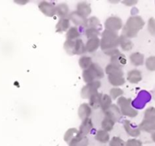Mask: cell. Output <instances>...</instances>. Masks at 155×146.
<instances>
[{"label":"cell","mask_w":155,"mask_h":146,"mask_svg":"<svg viewBox=\"0 0 155 146\" xmlns=\"http://www.w3.org/2000/svg\"><path fill=\"white\" fill-rule=\"evenodd\" d=\"M144 22L139 16H133L129 18L123 28V35L126 38H135L138 32L144 27Z\"/></svg>","instance_id":"1"},{"label":"cell","mask_w":155,"mask_h":146,"mask_svg":"<svg viewBox=\"0 0 155 146\" xmlns=\"http://www.w3.org/2000/svg\"><path fill=\"white\" fill-rule=\"evenodd\" d=\"M120 44V37L115 31L105 30L103 32L102 40L101 42V47L104 51L116 49Z\"/></svg>","instance_id":"2"},{"label":"cell","mask_w":155,"mask_h":146,"mask_svg":"<svg viewBox=\"0 0 155 146\" xmlns=\"http://www.w3.org/2000/svg\"><path fill=\"white\" fill-rule=\"evenodd\" d=\"M104 71L98 64L93 63L88 68L83 71V78L86 83L89 84L104 77Z\"/></svg>","instance_id":"3"},{"label":"cell","mask_w":155,"mask_h":146,"mask_svg":"<svg viewBox=\"0 0 155 146\" xmlns=\"http://www.w3.org/2000/svg\"><path fill=\"white\" fill-rule=\"evenodd\" d=\"M117 104L120 106V111L122 114L130 117H135L138 115V111L134 110L132 107V100L124 97H120L118 99Z\"/></svg>","instance_id":"4"},{"label":"cell","mask_w":155,"mask_h":146,"mask_svg":"<svg viewBox=\"0 0 155 146\" xmlns=\"http://www.w3.org/2000/svg\"><path fill=\"white\" fill-rule=\"evenodd\" d=\"M101 83L99 81H95L87 84L81 90V97L83 98H91V97L97 93V90L101 87Z\"/></svg>","instance_id":"5"},{"label":"cell","mask_w":155,"mask_h":146,"mask_svg":"<svg viewBox=\"0 0 155 146\" xmlns=\"http://www.w3.org/2000/svg\"><path fill=\"white\" fill-rule=\"evenodd\" d=\"M123 26V22L121 19L117 17H110L107 18L105 22L106 30L111 31H116L121 29Z\"/></svg>","instance_id":"6"},{"label":"cell","mask_w":155,"mask_h":146,"mask_svg":"<svg viewBox=\"0 0 155 146\" xmlns=\"http://www.w3.org/2000/svg\"><path fill=\"white\" fill-rule=\"evenodd\" d=\"M104 113H105L106 117L113 120L115 123L120 118L122 114L120 109L114 104H112Z\"/></svg>","instance_id":"7"},{"label":"cell","mask_w":155,"mask_h":146,"mask_svg":"<svg viewBox=\"0 0 155 146\" xmlns=\"http://www.w3.org/2000/svg\"><path fill=\"white\" fill-rule=\"evenodd\" d=\"M39 8L45 15L48 17H53L56 13V7H54V5H53L50 2H41L39 4Z\"/></svg>","instance_id":"8"},{"label":"cell","mask_w":155,"mask_h":146,"mask_svg":"<svg viewBox=\"0 0 155 146\" xmlns=\"http://www.w3.org/2000/svg\"><path fill=\"white\" fill-rule=\"evenodd\" d=\"M69 146H87L88 139L86 135H82L80 132L77 134L68 143Z\"/></svg>","instance_id":"9"},{"label":"cell","mask_w":155,"mask_h":146,"mask_svg":"<svg viewBox=\"0 0 155 146\" xmlns=\"http://www.w3.org/2000/svg\"><path fill=\"white\" fill-rule=\"evenodd\" d=\"M69 19L76 25L86 26L87 24V19L84 16L81 15L78 12H73L69 15Z\"/></svg>","instance_id":"10"},{"label":"cell","mask_w":155,"mask_h":146,"mask_svg":"<svg viewBox=\"0 0 155 146\" xmlns=\"http://www.w3.org/2000/svg\"><path fill=\"white\" fill-rule=\"evenodd\" d=\"M124 128L126 129V132L129 135L133 137H137L140 135V129L139 127H137L136 126L132 124L129 120H125L124 121Z\"/></svg>","instance_id":"11"},{"label":"cell","mask_w":155,"mask_h":146,"mask_svg":"<svg viewBox=\"0 0 155 146\" xmlns=\"http://www.w3.org/2000/svg\"><path fill=\"white\" fill-rule=\"evenodd\" d=\"M93 129V123L90 118H87L86 120H83L82 123L81 124L79 128V132L82 135H86L91 132Z\"/></svg>","instance_id":"12"},{"label":"cell","mask_w":155,"mask_h":146,"mask_svg":"<svg viewBox=\"0 0 155 146\" xmlns=\"http://www.w3.org/2000/svg\"><path fill=\"white\" fill-rule=\"evenodd\" d=\"M91 114V107L87 104H81L78 109V116L81 120H84L89 118Z\"/></svg>","instance_id":"13"},{"label":"cell","mask_w":155,"mask_h":146,"mask_svg":"<svg viewBox=\"0 0 155 146\" xmlns=\"http://www.w3.org/2000/svg\"><path fill=\"white\" fill-rule=\"evenodd\" d=\"M140 130L145 131L147 132H154L155 130V121L150 120H143L141 124L139 125Z\"/></svg>","instance_id":"14"},{"label":"cell","mask_w":155,"mask_h":146,"mask_svg":"<svg viewBox=\"0 0 155 146\" xmlns=\"http://www.w3.org/2000/svg\"><path fill=\"white\" fill-rule=\"evenodd\" d=\"M126 62L127 60H126V56L122 53H119V54L111 57V64L119 67V68H122L126 64Z\"/></svg>","instance_id":"15"},{"label":"cell","mask_w":155,"mask_h":146,"mask_svg":"<svg viewBox=\"0 0 155 146\" xmlns=\"http://www.w3.org/2000/svg\"><path fill=\"white\" fill-rule=\"evenodd\" d=\"M106 72L108 75H114V76H123V71L121 68L116 66L110 63L106 67Z\"/></svg>","instance_id":"16"},{"label":"cell","mask_w":155,"mask_h":146,"mask_svg":"<svg viewBox=\"0 0 155 146\" xmlns=\"http://www.w3.org/2000/svg\"><path fill=\"white\" fill-rule=\"evenodd\" d=\"M77 12L81 15L87 17L91 14V8L90 5L87 2H81L77 5Z\"/></svg>","instance_id":"17"},{"label":"cell","mask_w":155,"mask_h":146,"mask_svg":"<svg viewBox=\"0 0 155 146\" xmlns=\"http://www.w3.org/2000/svg\"><path fill=\"white\" fill-rule=\"evenodd\" d=\"M141 78H142V77H141V71L137 69H134L129 71L127 76L128 81L131 83H133V84L138 83L141 81Z\"/></svg>","instance_id":"18"},{"label":"cell","mask_w":155,"mask_h":146,"mask_svg":"<svg viewBox=\"0 0 155 146\" xmlns=\"http://www.w3.org/2000/svg\"><path fill=\"white\" fill-rule=\"evenodd\" d=\"M100 44H101V41H100V40L97 38L89 39L85 46L86 50L89 52V53H93L95 50H97Z\"/></svg>","instance_id":"19"},{"label":"cell","mask_w":155,"mask_h":146,"mask_svg":"<svg viewBox=\"0 0 155 146\" xmlns=\"http://www.w3.org/2000/svg\"><path fill=\"white\" fill-rule=\"evenodd\" d=\"M56 12L61 18H65L69 14V8L66 4L62 3L56 7Z\"/></svg>","instance_id":"20"},{"label":"cell","mask_w":155,"mask_h":146,"mask_svg":"<svg viewBox=\"0 0 155 146\" xmlns=\"http://www.w3.org/2000/svg\"><path fill=\"white\" fill-rule=\"evenodd\" d=\"M103 95L101 93H96L95 95H94L93 96L91 97L90 101H89V105L92 108H98L99 107H101V98H102Z\"/></svg>","instance_id":"21"},{"label":"cell","mask_w":155,"mask_h":146,"mask_svg":"<svg viewBox=\"0 0 155 146\" xmlns=\"http://www.w3.org/2000/svg\"><path fill=\"white\" fill-rule=\"evenodd\" d=\"M120 44L121 46L122 49L125 51H129L131 50L133 47V44L129 38H126L125 36L122 35L120 37Z\"/></svg>","instance_id":"22"},{"label":"cell","mask_w":155,"mask_h":146,"mask_svg":"<svg viewBox=\"0 0 155 146\" xmlns=\"http://www.w3.org/2000/svg\"><path fill=\"white\" fill-rule=\"evenodd\" d=\"M70 26L69 19L68 18H60L59 22L56 25V31L57 32H64L68 29Z\"/></svg>","instance_id":"23"},{"label":"cell","mask_w":155,"mask_h":146,"mask_svg":"<svg viewBox=\"0 0 155 146\" xmlns=\"http://www.w3.org/2000/svg\"><path fill=\"white\" fill-rule=\"evenodd\" d=\"M131 62L135 66L141 65L144 63V56L140 53H134L130 56Z\"/></svg>","instance_id":"24"},{"label":"cell","mask_w":155,"mask_h":146,"mask_svg":"<svg viewBox=\"0 0 155 146\" xmlns=\"http://www.w3.org/2000/svg\"><path fill=\"white\" fill-rule=\"evenodd\" d=\"M95 139L101 143L108 142L109 140H110V135H109L108 132L103 130V129L98 130L97 132L96 135H95Z\"/></svg>","instance_id":"25"},{"label":"cell","mask_w":155,"mask_h":146,"mask_svg":"<svg viewBox=\"0 0 155 146\" xmlns=\"http://www.w3.org/2000/svg\"><path fill=\"white\" fill-rule=\"evenodd\" d=\"M80 34L78 32V30L77 28L75 27H73V28H71L68 31L66 34V38L67 41H77L78 40V38H79Z\"/></svg>","instance_id":"26"},{"label":"cell","mask_w":155,"mask_h":146,"mask_svg":"<svg viewBox=\"0 0 155 146\" xmlns=\"http://www.w3.org/2000/svg\"><path fill=\"white\" fill-rule=\"evenodd\" d=\"M114 125L115 122L113 121V120H111V119H110L109 117H107L104 119V120L102 121V123H101V126H102L103 128V130L107 131V132L111 131L112 129H113Z\"/></svg>","instance_id":"27"},{"label":"cell","mask_w":155,"mask_h":146,"mask_svg":"<svg viewBox=\"0 0 155 146\" xmlns=\"http://www.w3.org/2000/svg\"><path fill=\"white\" fill-rule=\"evenodd\" d=\"M112 105V100L110 96L107 95H103L101 101V107L103 109V111L105 112L107 109Z\"/></svg>","instance_id":"28"},{"label":"cell","mask_w":155,"mask_h":146,"mask_svg":"<svg viewBox=\"0 0 155 146\" xmlns=\"http://www.w3.org/2000/svg\"><path fill=\"white\" fill-rule=\"evenodd\" d=\"M108 80L110 84L113 86L123 85L125 83V79L123 77L114 76V75H108Z\"/></svg>","instance_id":"29"},{"label":"cell","mask_w":155,"mask_h":146,"mask_svg":"<svg viewBox=\"0 0 155 146\" xmlns=\"http://www.w3.org/2000/svg\"><path fill=\"white\" fill-rule=\"evenodd\" d=\"M65 51L70 55H75V41H66L64 44Z\"/></svg>","instance_id":"30"},{"label":"cell","mask_w":155,"mask_h":146,"mask_svg":"<svg viewBox=\"0 0 155 146\" xmlns=\"http://www.w3.org/2000/svg\"><path fill=\"white\" fill-rule=\"evenodd\" d=\"M86 47L81 40L78 39L75 41V55H81L85 53Z\"/></svg>","instance_id":"31"},{"label":"cell","mask_w":155,"mask_h":146,"mask_svg":"<svg viewBox=\"0 0 155 146\" xmlns=\"http://www.w3.org/2000/svg\"><path fill=\"white\" fill-rule=\"evenodd\" d=\"M92 59L89 56H82L81 59H79V65L84 70L88 68L91 65H92Z\"/></svg>","instance_id":"32"},{"label":"cell","mask_w":155,"mask_h":146,"mask_svg":"<svg viewBox=\"0 0 155 146\" xmlns=\"http://www.w3.org/2000/svg\"><path fill=\"white\" fill-rule=\"evenodd\" d=\"M79 132V130L74 129V128H72V129H69L65 134V136H64V139L66 142L69 143V141L77 135L78 133Z\"/></svg>","instance_id":"33"},{"label":"cell","mask_w":155,"mask_h":146,"mask_svg":"<svg viewBox=\"0 0 155 146\" xmlns=\"http://www.w3.org/2000/svg\"><path fill=\"white\" fill-rule=\"evenodd\" d=\"M144 120H154L155 121V107H149L144 112Z\"/></svg>","instance_id":"34"},{"label":"cell","mask_w":155,"mask_h":146,"mask_svg":"<svg viewBox=\"0 0 155 146\" xmlns=\"http://www.w3.org/2000/svg\"><path fill=\"white\" fill-rule=\"evenodd\" d=\"M87 25H88L89 28H95V29L99 30L98 28H101V23L100 21L98 20L97 18L92 17L90 19L87 20Z\"/></svg>","instance_id":"35"},{"label":"cell","mask_w":155,"mask_h":146,"mask_svg":"<svg viewBox=\"0 0 155 146\" xmlns=\"http://www.w3.org/2000/svg\"><path fill=\"white\" fill-rule=\"evenodd\" d=\"M145 65L149 71H155V56H150L146 59Z\"/></svg>","instance_id":"36"},{"label":"cell","mask_w":155,"mask_h":146,"mask_svg":"<svg viewBox=\"0 0 155 146\" xmlns=\"http://www.w3.org/2000/svg\"><path fill=\"white\" fill-rule=\"evenodd\" d=\"M86 36L89 39H91V38H97V36L99 35L100 32L99 30L95 29V28H87L86 30Z\"/></svg>","instance_id":"37"},{"label":"cell","mask_w":155,"mask_h":146,"mask_svg":"<svg viewBox=\"0 0 155 146\" xmlns=\"http://www.w3.org/2000/svg\"><path fill=\"white\" fill-rule=\"evenodd\" d=\"M126 143L122 138L119 137H113L110 141V146H125Z\"/></svg>","instance_id":"38"},{"label":"cell","mask_w":155,"mask_h":146,"mask_svg":"<svg viewBox=\"0 0 155 146\" xmlns=\"http://www.w3.org/2000/svg\"><path fill=\"white\" fill-rule=\"evenodd\" d=\"M147 29H148L149 32H150L152 35L155 36V18H150L149 19Z\"/></svg>","instance_id":"39"},{"label":"cell","mask_w":155,"mask_h":146,"mask_svg":"<svg viewBox=\"0 0 155 146\" xmlns=\"http://www.w3.org/2000/svg\"><path fill=\"white\" fill-rule=\"evenodd\" d=\"M123 94V91L120 88H113L110 90V97L113 99H116L118 97H120Z\"/></svg>","instance_id":"40"},{"label":"cell","mask_w":155,"mask_h":146,"mask_svg":"<svg viewBox=\"0 0 155 146\" xmlns=\"http://www.w3.org/2000/svg\"><path fill=\"white\" fill-rule=\"evenodd\" d=\"M125 146H142V142L135 138H132L126 141Z\"/></svg>","instance_id":"41"},{"label":"cell","mask_w":155,"mask_h":146,"mask_svg":"<svg viewBox=\"0 0 155 146\" xmlns=\"http://www.w3.org/2000/svg\"><path fill=\"white\" fill-rule=\"evenodd\" d=\"M123 3L126 4V5H131V4H135L136 2H123Z\"/></svg>","instance_id":"42"},{"label":"cell","mask_w":155,"mask_h":146,"mask_svg":"<svg viewBox=\"0 0 155 146\" xmlns=\"http://www.w3.org/2000/svg\"><path fill=\"white\" fill-rule=\"evenodd\" d=\"M151 138L153 141L155 142V132H153V133L151 134Z\"/></svg>","instance_id":"43"}]
</instances>
